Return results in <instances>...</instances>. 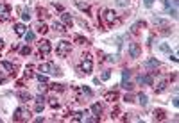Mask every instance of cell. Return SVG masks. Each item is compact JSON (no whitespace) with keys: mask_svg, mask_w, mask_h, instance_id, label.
<instances>
[{"mask_svg":"<svg viewBox=\"0 0 179 123\" xmlns=\"http://www.w3.org/2000/svg\"><path fill=\"white\" fill-rule=\"evenodd\" d=\"M40 71L41 73H48V75H61V70L56 66V64H52V62H45V64H41Z\"/></svg>","mask_w":179,"mask_h":123,"instance_id":"1","label":"cell"},{"mask_svg":"<svg viewBox=\"0 0 179 123\" xmlns=\"http://www.w3.org/2000/svg\"><path fill=\"white\" fill-rule=\"evenodd\" d=\"M29 116H31V111H29V109L18 107V109L15 111V114H13V120H15V121H25V120H29Z\"/></svg>","mask_w":179,"mask_h":123,"instance_id":"2","label":"cell"},{"mask_svg":"<svg viewBox=\"0 0 179 123\" xmlns=\"http://www.w3.org/2000/svg\"><path fill=\"white\" fill-rule=\"evenodd\" d=\"M70 52H72V43H68V41H59L58 43V55L59 57H66Z\"/></svg>","mask_w":179,"mask_h":123,"instance_id":"3","label":"cell"},{"mask_svg":"<svg viewBox=\"0 0 179 123\" xmlns=\"http://www.w3.org/2000/svg\"><path fill=\"white\" fill-rule=\"evenodd\" d=\"M127 52H129V55H131L133 59H138L140 54H141V46H140L138 43H129V46H127Z\"/></svg>","mask_w":179,"mask_h":123,"instance_id":"4","label":"cell"},{"mask_svg":"<svg viewBox=\"0 0 179 123\" xmlns=\"http://www.w3.org/2000/svg\"><path fill=\"white\" fill-rule=\"evenodd\" d=\"M129 79H131V71H129V70H124V71H122V87L127 89V91L133 89V84L129 82Z\"/></svg>","mask_w":179,"mask_h":123,"instance_id":"5","label":"cell"},{"mask_svg":"<svg viewBox=\"0 0 179 123\" xmlns=\"http://www.w3.org/2000/svg\"><path fill=\"white\" fill-rule=\"evenodd\" d=\"M9 16H11V7L7 4H0V21L9 20Z\"/></svg>","mask_w":179,"mask_h":123,"instance_id":"6","label":"cell"},{"mask_svg":"<svg viewBox=\"0 0 179 123\" xmlns=\"http://www.w3.org/2000/svg\"><path fill=\"white\" fill-rule=\"evenodd\" d=\"M81 70H82V73H90L91 70H93V62L90 57H84L82 61H81Z\"/></svg>","mask_w":179,"mask_h":123,"instance_id":"7","label":"cell"},{"mask_svg":"<svg viewBox=\"0 0 179 123\" xmlns=\"http://www.w3.org/2000/svg\"><path fill=\"white\" fill-rule=\"evenodd\" d=\"M159 64L161 62L158 59H147V61L143 62V68H147V70H154V68H159Z\"/></svg>","mask_w":179,"mask_h":123,"instance_id":"8","label":"cell"},{"mask_svg":"<svg viewBox=\"0 0 179 123\" xmlns=\"http://www.w3.org/2000/svg\"><path fill=\"white\" fill-rule=\"evenodd\" d=\"M115 16H117L115 11H111V9H106V11H104V18H106V21H108L109 25L115 23Z\"/></svg>","mask_w":179,"mask_h":123,"instance_id":"9","label":"cell"},{"mask_svg":"<svg viewBox=\"0 0 179 123\" xmlns=\"http://www.w3.org/2000/svg\"><path fill=\"white\" fill-rule=\"evenodd\" d=\"M16 98L22 100V102H29V100L32 98V95H31L29 91H18V93H16Z\"/></svg>","mask_w":179,"mask_h":123,"instance_id":"10","label":"cell"},{"mask_svg":"<svg viewBox=\"0 0 179 123\" xmlns=\"http://www.w3.org/2000/svg\"><path fill=\"white\" fill-rule=\"evenodd\" d=\"M0 66H2L7 73H15V70H16V68H15V64H13V62H9V61H2V62H0Z\"/></svg>","mask_w":179,"mask_h":123,"instance_id":"11","label":"cell"},{"mask_svg":"<svg viewBox=\"0 0 179 123\" xmlns=\"http://www.w3.org/2000/svg\"><path fill=\"white\" fill-rule=\"evenodd\" d=\"M50 50H52L50 41H41V43H40V52H41V54H48Z\"/></svg>","mask_w":179,"mask_h":123,"instance_id":"12","label":"cell"},{"mask_svg":"<svg viewBox=\"0 0 179 123\" xmlns=\"http://www.w3.org/2000/svg\"><path fill=\"white\" fill-rule=\"evenodd\" d=\"M138 82H140V84H147V86H152L154 79H152V75H140V77H138Z\"/></svg>","mask_w":179,"mask_h":123,"instance_id":"13","label":"cell"},{"mask_svg":"<svg viewBox=\"0 0 179 123\" xmlns=\"http://www.w3.org/2000/svg\"><path fill=\"white\" fill-rule=\"evenodd\" d=\"M90 112H91L93 116H99L100 118V114H102V105H100V103H93V105L90 107Z\"/></svg>","mask_w":179,"mask_h":123,"instance_id":"14","label":"cell"},{"mask_svg":"<svg viewBox=\"0 0 179 123\" xmlns=\"http://www.w3.org/2000/svg\"><path fill=\"white\" fill-rule=\"evenodd\" d=\"M15 32H16L18 36H23V34L27 32V29H25L23 23H16V25H15Z\"/></svg>","mask_w":179,"mask_h":123,"instance_id":"15","label":"cell"},{"mask_svg":"<svg viewBox=\"0 0 179 123\" xmlns=\"http://www.w3.org/2000/svg\"><path fill=\"white\" fill-rule=\"evenodd\" d=\"M118 98V93L117 91H109V93H106V100L108 102H115Z\"/></svg>","mask_w":179,"mask_h":123,"instance_id":"16","label":"cell"},{"mask_svg":"<svg viewBox=\"0 0 179 123\" xmlns=\"http://www.w3.org/2000/svg\"><path fill=\"white\" fill-rule=\"evenodd\" d=\"M138 103L145 107V105L149 103V96H147V95H143V93H140V95H138Z\"/></svg>","mask_w":179,"mask_h":123,"instance_id":"17","label":"cell"},{"mask_svg":"<svg viewBox=\"0 0 179 123\" xmlns=\"http://www.w3.org/2000/svg\"><path fill=\"white\" fill-rule=\"evenodd\" d=\"M23 38H25V41H27V43H31V41L36 39V34H34L32 30H27V32L23 34Z\"/></svg>","mask_w":179,"mask_h":123,"instance_id":"18","label":"cell"},{"mask_svg":"<svg viewBox=\"0 0 179 123\" xmlns=\"http://www.w3.org/2000/svg\"><path fill=\"white\" fill-rule=\"evenodd\" d=\"M61 20L65 21L66 25H72V14H70V13H63V14H61Z\"/></svg>","mask_w":179,"mask_h":123,"instance_id":"19","label":"cell"},{"mask_svg":"<svg viewBox=\"0 0 179 123\" xmlns=\"http://www.w3.org/2000/svg\"><path fill=\"white\" fill-rule=\"evenodd\" d=\"M167 84H168L167 80H161V82H159L158 87H154V89H156V93H163V91L167 89Z\"/></svg>","mask_w":179,"mask_h":123,"instance_id":"20","label":"cell"},{"mask_svg":"<svg viewBox=\"0 0 179 123\" xmlns=\"http://www.w3.org/2000/svg\"><path fill=\"white\" fill-rule=\"evenodd\" d=\"M31 18H32V16H31V11H29V9H22V20L29 21Z\"/></svg>","mask_w":179,"mask_h":123,"instance_id":"21","label":"cell"},{"mask_svg":"<svg viewBox=\"0 0 179 123\" xmlns=\"http://www.w3.org/2000/svg\"><path fill=\"white\" fill-rule=\"evenodd\" d=\"M154 118H156V120H163V118H165V111H163V109H156V111H154Z\"/></svg>","mask_w":179,"mask_h":123,"instance_id":"22","label":"cell"},{"mask_svg":"<svg viewBox=\"0 0 179 123\" xmlns=\"http://www.w3.org/2000/svg\"><path fill=\"white\" fill-rule=\"evenodd\" d=\"M140 27H145V23H143V21H138V23H134V25L131 27V32H133V34H136Z\"/></svg>","mask_w":179,"mask_h":123,"instance_id":"23","label":"cell"},{"mask_svg":"<svg viewBox=\"0 0 179 123\" xmlns=\"http://www.w3.org/2000/svg\"><path fill=\"white\" fill-rule=\"evenodd\" d=\"M129 4H131V0H117V2H115L117 7H127Z\"/></svg>","mask_w":179,"mask_h":123,"instance_id":"24","label":"cell"},{"mask_svg":"<svg viewBox=\"0 0 179 123\" xmlns=\"http://www.w3.org/2000/svg\"><path fill=\"white\" fill-rule=\"evenodd\" d=\"M75 5H77V7H79V9H82V11H86V13H88V11H90V5H88V4H84V2H75Z\"/></svg>","mask_w":179,"mask_h":123,"instance_id":"25","label":"cell"},{"mask_svg":"<svg viewBox=\"0 0 179 123\" xmlns=\"http://www.w3.org/2000/svg\"><path fill=\"white\" fill-rule=\"evenodd\" d=\"M54 30H56V32H59V34H63V32H66V30H65V27L61 25L59 21H56V23H54Z\"/></svg>","mask_w":179,"mask_h":123,"instance_id":"26","label":"cell"},{"mask_svg":"<svg viewBox=\"0 0 179 123\" xmlns=\"http://www.w3.org/2000/svg\"><path fill=\"white\" fill-rule=\"evenodd\" d=\"M152 23H154V25H167V21L163 20V18H158V16L152 18Z\"/></svg>","mask_w":179,"mask_h":123,"instance_id":"27","label":"cell"},{"mask_svg":"<svg viewBox=\"0 0 179 123\" xmlns=\"http://www.w3.org/2000/svg\"><path fill=\"white\" fill-rule=\"evenodd\" d=\"M38 32H41V34H45V32H48V27H47L45 23H38Z\"/></svg>","mask_w":179,"mask_h":123,"instance_id":"28","label":"cell"},{"mask_svg":"<svg viewBox=\"0 0 179 123\" xmlns=\"http://www.w3.org/2000/svg\"><path fill=\"white\" fill-rule=\"evenodd\" d=\"M36 79H38V82H41V84H47V82H48L47 75H41V73H38V75H36Z\"/></svg>","mask_w":179,"mask_h":123,"instance_id":"29","label":"cell"},{"mask_svg":"<svg viewBox=\"0 0 179 123\" xmlns=\"http://www.w3.org/2000/svg\"><path fill=\"white\" fill-rule=\"evenodd\" d=\"M81 91H82L84 95H88V96H91V95H93V91H91L88 86H82V87H81Z\"/></svg>","mask_w":179,"mask_h":123,"instance_id":"30","label":"cell"},{"mask_svg":"<svg viewBox=\"0 0 179 123\" xmlns=\"http://www.w3.org/2000/svg\"><path fill=\"white\" fill-rule=\"evenodd\" d=\"M20 54H22V55H29V54H31V46H22Z\"/></svg>","mask_w":179,"mask_h":123,"instance_id":"31","label":"cell"},{"mask_svg":"<svg viewBox=\"0 0 179 123\" xmlns=\"http://www.w3.org/2000/svg\"><path fill=\"white\" fill-rule=\"evenodd\" d=\"M159 50H161V52H170V45L161 43V45H159Z\"/></svg>","mask_w":179,"mask_h":123,"instance_id":"32","label":"cell"},{"mask_svg":"<svg viewBox=\"0 0 179 123\" xmlns=\"http://www.w3.org/2000/svg\"><path fill=\"white\" fill-rule=\"evenodd\" d=\"M48 105H50V107H54V109H56V107H59L58 98H50V100H48Z\"/></svg>","mask_w":179,"mask_h":123,"instance_id":"33","label":"cell"},{"mask_svg":"<svg viewBox=\"0 0 179 123\" xmlns=\"http://www.w3.org/2000/svg\"><path fill=\"white\" fill-rule=\"evenodd\" d=\"M50 87H52L54 91H63V89H65V86H63V84H52Z\"/></svg>","mask_w":179,"mask_h":123,"instance_id":"34","label":"cell"},{"mask_svg":"<svg viewBox=\"0 0 179 123\" xmlns=\"http://www.w3.org/2000/svg\"><path fill=\"white\" fill-rule=\"evenodd\" d=\"M74 121H82V112H74Z\"/></svg>","mask_w":179,"mask_h":123,"instance_id":"35","label":"cell"},{"mask_svg":"<svg viewBox=\"0 0 179 123\" xmlns=\"http://www.w3.org/2000/svg\"><path fill=\"white\" fill-rule=\"evenodd\" d=\"M154 2H156V0H143V5H145V7H147V9H151V7H152V4H154Z\"/></svg>","mask_w":179,"mask_h":123,"instance_id":"36","label":"cell"},{"mask_svg":"<svg viewBox=\"0 0 179 123\" xmlns=\"http://www.w3.org/2000/svg\"><path fill=\"white\" fill-rule=\"evenodd\" d=\"M34 111H36V112H41V111H43V102L36 103V105H34Z\"/></svg>","mask_w":179,"mask_h":123,"instance_id":"37","label":"cell"},{"mask_svg":"<svg viewBox=\"0 0 179 123\" xmlns=\"http://www.w3.org/2000/svg\"><path fill=\"white\" fill-rule=\"evenodd\" d=\"M109 77H111V73H109V71H104L102 77H100V80H109Z\"/></svg>","mask_w":179,"mask_h":123,"instance_id":"38","label":"cell"},{"mask_svg":"<svg viewBox=\"0 0 179 123\" xmlns=\"http://www.w3.org/2000/svg\"><path fill=\"white\" fill-rule=\"evenodd\" d=\"M106 59H108L109 62H117V61H118V55H108Z\"/></svg>","mask_w":179,"mask_h":123,"instance_id":"39","label":"cell"},{"mask_svg":"<svg viewBox=\"0 0 179 123\" xmlns=\"http://www.w3.org/2000/svg\"><path fill=\"white\" fill-rule=\"evenodd\" d=\"M75 41H77V43H82V45H86V39H84V38H81V36H77Z\"/></svg>","mask_w":179,"mask_h":123,"instance_id":"40","label":"cell"},{"mask_svg":"<svg viewBox=\"0 0 179 123\" xmlns=\"http://www.w3.org/2000/svg\"><path fill=\"white\" fill-rule=\"evenodd\" d=\"M170 61L177 62V54H172V55H170Z\"/></svg>","mask_w":179,"mask_h":123,"instance_id":"41","label":"cell"},{"mask_svg":"<svg viewBox=\"0 0 179 123\" xmlns=\"http://www.w3.org/2000/svg\"><path fill=\"white\" fill-rule=\"evenodd\" d=\"M172 105H174V107H177V95L172 98Z\"/></svg>","mask_w":179,"mask_h":123,"instance_id":"42","label":"cell"},{"mask_svg":"<svg viewBox=\"0 0 179 123\" xmlns=\"http://www.w3.org/2000/svg\"><path fill=\"white\" fill-rule=\"evenodd\" d=\"M4 82H5V77H4V75H0V84H4Z\"/></svg>","mask_w":179,"mask_h":123,"instance_id":"43","label":"cell"},{"mask_svg":"<svg viewBox=\"0 0 179 123\" xmlns=\"http://www.w3.org/2000/svg\"><path fill=\"white\" fill-rule=\"evenodd\" d=\"M2 46H4V41H2V38H0V50H2Z\"/></svg>","mask_w":179,"mask_h":123,"instance_id":"44","label":"cell"},{"mask_svg":"<svg viewBox=\"0 0 179 123\" xmlns=\"http://www.w3.org/2000/svg\"><path fill=\"white\" fill-rule=\"evenodd\" d=\"M0 121H2V118H0Z\"/></svg>","mask_w":179,"mask_h":123,"instance_id":"45","label":"cell"}]
</instances>
